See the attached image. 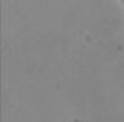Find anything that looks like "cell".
Listing matches in <instances>:
<instances>
[{"mask_svg":"<svg viewBox=\"0 0 124 122\" xmlns=\"http://www.w3.org/2000/svg\"><path fill=\"white\" fill-rule=\"evenodd\" d=\"M123 3H124V0H123Z\"/></svg>","mask_w":124,"mask_h":122,"instance_id":"1","label":"cell"}]
</instances>
